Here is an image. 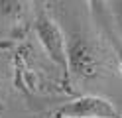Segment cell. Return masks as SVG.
Returning a JSON list of instances; mask_svg holds the SVG:
<instances>
[{
	"instance_id": "obj_1",
	"label": "cell",
	"mask_w": 122,
	"mask_h": 118,
	"mask_svg": "<svg viewBox=\"0 0 122 118\" xmlns=\"http://www.w3.org/2000/svg\"><path fill=\"white\" fill-rule=\"evenodd\" d=\"M101 71L97 47L83 36H73L67 39V77L75 83H85L95 79Z\"/></svg>"
},
{
	"instance_id": "obj_2",
	"label": "cell",
	"mask_w": 122,
	"mask_h": 118,
	"mask_svg": "<svg viewBox=\"0 0 122 118\" xmlns=\"http://www.w3.org/2000/svg\"><path fill=\"white\" fill-rule=\"evenodd\" d=\"M34 31L40 45L47 57L65 73L67 77V36L61 26L53 20V16L45 10H37L34 20Z\"/></svg>"
},
{
	"instance_id": "obj_3",
	"label": "cell",
	"mask_w": 122,
	"mask_h": 118,
	"mask_svg": "<svg viewBox=\"0 0 122 118\" xmlns=\"http://www.w3.org/2000/svg\"><path fill=\"white\" fill-rule=\"evenodd\" d=\"M55 118H120L116 106L98 94H83L55 110Z\"/></svg>"
},
{
	"instance_id": "obj_4",
	"label": "cell",
	"mask_w": 122,
	"mask_h": 118,
	"mask_svg": "<svg viewBox=\"0 0 122 118\" xmlns=\"http://www.w3.org/2000/svg\"><path fill=\"white\" fill-rule=\"evenodd\" d=\"M28 2H16V0H4V2H0V14L4 16L6 20L10 22H16L20 20L22 16L28 12Z\"/></svg>"
},
{
	"instance_id": "obj_5",
	"label": "cell",
	"mask_w": 122,
	"mask_h": 118,
	"mask_svg": "<svg viewBox=\"0 0 122 118\" xmlns=\"http://www.w3.org/2000/svg\"><path fill=\"white\" fill-rule=\"evenodd\" d=\"M112 14H114V22H116L118 30L122 31V0L120 2H112Z\"/></svg>"
},
{
	"instance_id": "obj_6",
	"label": "cell",
	"mask_w": 122,
	"mask_h": 118,
	"mask_svg": "<svg viewBox=\"0 0 122 118\" xmlns=\"http://www.w3.org/2000/svg\"><path fill=\"white\" fill-rule=\"evenodd\" d=\"M118 71H120V75H122V61H120V65H118Z\"/></svg>"
}]
</instances>
